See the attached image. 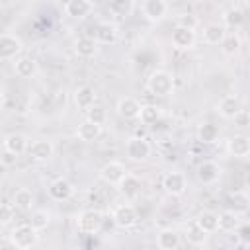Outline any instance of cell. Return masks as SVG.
Returning a JSON list of instances; mask_svg holds the SVG:
<instances>
[{
	"instance_id": "32",
	"label": "cell",
	"mask_w": 250,
	"mask_h": 250,
	"mask_svg": "<svg viewBox=\"0 0 250 250\" xmlns=\"http://www.w3.org/2000/svg\"><path fill=\"white\" fill-rule=\"evenodd\" d=\"M186 238H188L189 244H193V246H201V244L207 240V232H205L195 221H191V223L186 227Z\"/></svg>"
},
{
	"instance_id": "10",
	"label": "cell",
	"mask_w": 250,
	"mask_h": 250,
	"mask_svg": "<svg viewBox=\"0 0 250 250\" xmlns=\"http://www.w3.org/2000/svg\"><path fill=\"white\" fill-rule=\"evenodd\" d=\"M162 188L170 193V195H182L188 188L186 176L182 172H166L162 178Z\"/></svg>"
},
{
	"instance_id": "15",
	"label": "cell",
	"mask_w": 250,
	"mask_h": 250,
	"mask_svg": "<svg viewBox=\"0 0 250 250\" xmlns=\"http://www.w3.org/2000/svg\"><path fill=\"white\" fill-rule=\"evenodd\" d=\"M172 45L176 49H191L195 45V31L193 29H186V27H176L172 31Z\"/></svg>"
},
{
	"instance_id": "25",
	"label": "cell",
	"mask_w": 250,
	"mask_h": 250,
	"mask_svg": "<svg viewBox=\"0 0 250 250\" xmlns=\"http://www.w3.org/2000/svg\"><path fill=\"white\" fill-rule=\"evenodd\" d=\"M14 72H16L20 78H31V76L37 72V62H35L31 57H20V59H16V62H14Z\"/></svg>"
},
{
	"instance_id": "17",
	"label": "cell",
	"mask_w": 250,
	"mask_h": 250,
	"mask_svg": "<svg viewBox=\"0 0 250 250\" xmlns=\"http://www.w3.org/2000/svg\"><path fill=\"white\" fill-rule=\"evenodd\" d=\"M72 191H74V189H72V184H70L68 180L59 178V180H55V182L49 184V195H51L55 201H66V199H70Z\"/></svg>"
},
{
	"instance_id": "8",
	"label": "cell",
	"mask_w": 250,
	"mask_h": 250,
	"mask_svg": "<svg viewBox=\"0 0 250 250\" xmlns=\"http://www.w3.org/2000/svg\"><path fill=\"white\" fill-rule=\"evenodd\" d=\"M127 156L135 162H143L150 156V145L143 137H131L127 141Z\"/></svg>"
},
{
	"instance_id": "37",
	"label": "cell",
	"mask_w": 250,
	"mask_h": 250,
	"mask_svg": "<svg viewBox=\"0 0 250 250\" xmlns=\"http://www.w3.org/2000/svg\"><path fill=\"white\" fill-rule=\"evenodd\" d=\"M86 119L92 121V123H96V125H100V127H104L105 121H107V111L102 105H94V107H90L86 111Z\"/></svg>"
},
{
	"instance_id": "21",
	"label": "cell",
	"mask_w": 250,
	"mask_h": 250,
	"mask_svg": "<svg viewBox=\"0 0 250 250\" xmlns=\"http://www.w3.org/2000/svg\"><path fill=\"white\" fill-rule=\"evenodd\" d=\"M219 174H221V168H219L215 162H211V160H205V162H201V164L197 166V178H199V182H203V184H213V182H217V180H219Z\"/></svg>"
},
{
	"instance_id": "26",
	"label": "cell",
	"mask_w": 250,
	"mask_h": 250,
	"mask_svg": "<svg viewBox=\"0 0 250 250\" xmlns=\"http://www.w3.org/2000/svg\"><path fill=\"white\" fill-rule=\"evenodd\" d=\"M158 248L160 250H176L178 244H180V234L174 230V229H162L158 232Z\"/></svg>"
},
{
	"instance_id": "12",
	"label": "cell",
	"mask_w": 250,
	"mask_h": 250,
	"mask_svg": "<svg viewBox=\"0 0 250 250\" xmlns=\"http://www.w3.org/2000/svg\"><path fill=\"white\" fill-rule=\"evenodd\" d=\"M117 27L115 23L111 21H100L96 27H94V39L102 45H113L117 41Z\"/></svg>"
},
{
	"instance_id": "6",
	"label": "cell",
	"mask_w": 250,
	"mask_h": 250,
	"mask_svg": "<svg viewBox=\"0 0 250 250\" xmlns=\"http://www.w3.org/2000/svg\"><path fill=\"white\" fill-rule=\"evenodd\" d=\"M111 217H113V223H115V227H119V229H131V227L137 223V219H139V215H137V209H135L131 203H123V205H117Z\"/></svg>"
},
{
	"instance_id": "29",
	"label": "cell",
	"mask_w": 250,
	"mask_h": 250,
	"mask_svg": "<svg viewBox=\"0 0 250 250\" xmlns=\"http://www.w3.org/2000/svg\"><path fill=\"white\" fill-rule=\"evenodd\" d=\"M223 23L230 29H236L244 23V12L238 8V6H230L229 10H225L223 14Z\"/></svg>"
},
{
	"instance_id": "3",
	"label": "cell",
	"mask_w": 250,
	"mask_h": 250,
	"mask_svg": "<svg viewBox=\"0 0 250 250\" xmlns=\"http://www.w3.org/2000/svg\"><path fill=\"white\" fill-rule=\"evenodd\" d=\"M10 240L18 250H31L37 244V230L27 225H18L10 232Z\"/></svg>"
},
{
	"instance_id": "1",
	"label": "cell",
	"mask_w": 250,
	"mask_h": 250,
	"mask_svg": "<svg viewBox=\"0 0 250 250\" xmlns=\"http://www.w3.org/2000/svg\"><path fill=\"white\" fill-rule=\"evenodd\" d=\"M146 88L152 96H170L174 92V76L168 70H154L146 80Z\"/></svg>"
},
{
	"instance_id": "7",
	"label": "cell",
	"mask_w": 250,
	"mask_h": 250,
	"mask_svg": "<svg viewBox=\"0 0 250 250\" xmlns=\"http://www.w3.org/2000/svg\"><path fill=\"white\" fill-rule=\"evenodd\" d=\"M27 154L35 162H45V160H49L55 154V145L49 139H37V141H33L29 145Z\"/></svg>"
},
{
	"instance_id": "38",
	"label": "cell",
	"mask_w": 250,
	"mask_h": 250,
	"mask_svg": "<svg viewBox=\"0 0 250 250\" xmlns=\"http://www.w3.org/2000/svg\"><path fill=\"white\" fill-rule=\"evenodd\" d=\"M230 211H244V209H248V197L244 195V193H234V195H230Z\"/></svg>"
},
{
	"instance_id": "4",
	"label": "cell",
	"mask_w": 250,
	"mask_h": 250,
	"mask_svg": "<svg viewBox=\"0 0 250 250\" xmlns=\"http://www.w3.org/2000/svg\"><path fill=\"white\" fill-rule=\"evenodd\" d=\"M21 51H23V43L18 35H12V33H2L0 35V59L2 61L16 59Z\"/></svg>"
},
{
	"instance_id": "24",
	"label": "cell",
	"mask_w": 250,
	"mask_h": 250,
	"mask_svg": "<svg viewBox=\"0 0 250 250\" xmlns=\"http://www.w3.org/2000/svg\"><path fill=\"white\" fill-rule=\"evenodd\" d=\"M225 35H227V31H225L223 23H209L203 29V39L207 45H221Z\"/></svg>"
},
{
	"instance_id": "18",
	"label": "cell",
	"mask_w": 250,
	"mask_h": 250,
	"mask_svg": "<svg viewBox=\"0 0 250 250\" xmlns=\"http://www.w3.org/2000/svg\"><path fill=\"white\" fill-rule=\"evenodd\" d=\"M229 152L236 158H244L250 154V137L246 135H234L232 139H229V145H227Z\"/></svg>"
},
{
	"instance_id": "23",
	"label": "cell",
	"mask_w": 250,
	"mask_h": 250,
	"mask_svg": "<svg viewBox=\"0 0 250 250\" xmlns=\"http://www.w3.org/2000/svg\"><path fill=\"white\" fill-rule=\"evenodd\" d=\"M76 135H78V139L84 141V143H94V141L102 135V127L96 125V123H92V121H88V119H84V121L78 125Z\"/></svg>"
},
{
	"instance_id": "22",
	"label": "cell",
	"mask_w": 250,
	"mask_h": 250,
	"mask_svg": "<svg viewBox=\"0 0 250 250\" xmlns=\"http://www.w3.org/2000/svg\"><path fill=\"white\" fill-rule=\"evenodd\" d=\"M141 188H143L141 180H139L137 176H133V174H127V176L123 178V182L119 184V191H121L127 199H137L139 193H141Z\"/></svg>"
},
{
	"instance_id": "39",
	"label": "cell",
	"mask_w": 250,
	"mask_h": 250,
	"mask_svg": "<svg viewBox=\"0 0 250 250\" xmlns=\"http://www.w3.org/2000/svg\"><path fill=\"white\" fill-rule=\"evenodd\" d=\"M197 23H199V20H197V16H193V14H182V16L178 18V27L195 29Z\"/></svg>"
},
{
	"instance_id": "34",
	"label": "cell",
	"mask_w": 250,
	"mask_h": 250,
	"mask_svg": "<svg viewBox=\"0 0 250 250\" xmlns=\"http://www.w3.org/2000/svg\"><path fill=\"white\" fill-rule=\"evenodd\" d=\"M160 117H162V109L158 105H154V104L143 105V109H141V121L145 125H154Z\"/></svg>"
},
{
	"instance_id": "35",
	"label": "cell",
	"mask_w": 250,
	"mask_h": 250,
	"mask_svg": "<svg viewBox=\"0 0 250 250\" xmlns=\"http://www.w3.org/2000/svg\"><path fill=\"white\" fill-rule=\"evenodd\" d=\"M238 49H240V37H238L236 33H227L225 39H223V43H221V51H223V55L232 57V55L238 53Z\"/></svg>"
},
{
	"instance_id": "19",
	"label": "cell",
	"mask_w": 250,
	"mask_h": 250,
	"mask_svg": "<svg viewBox=\"0 0 250 250\" xmlns=\"http://www.w3.org/2000/svg\"><path fill=\"white\" fill-rule=\"evenodd\" d=\"M74 51H76L78 57L90 59V57H94L96 51H98V41H96L92 35H82V37H78V39L74 41Z\"/></svg>"
},
{
	"instance_id": "9",
	"label": "cell",
	"mask_w": 250,
	"mask_h": 250,
	"mask_svg": "<svg viewBox=\"0 0 250 250\" xmlns=\"http://www.w3.org/2000/svg\"><path fill=\"white\" fill-rule=\"evenodd\" d=\"M141 10L148 21H160L168 14V4L164 0H145L141 4Z\"/></svg>"
},
{
	"instance_id": "2",
	"label": "cell",
	"mask_w": 250,
	"mask_h": 250,
	"mask_svg": "<svg viewBox=\"0 0 250 250\" xmlns=\"http://www.w3.org/2000/svg\"><path fill=\"white\" fill-rule=\"evenodd\" d=\"M105 215L98 209H86L76 217V227L82 234H96L102 230Z\"/></svg>"
},
{
	"instance_id": "27",
	"label": "cell",
	"mask_w": 250,
	"mask_h": 250,
	"mask_svg": "<svg viewBox=\"0 0 250 250\" xmlns=\"http://www.w3.org/2000/svg\"><path fill=\"white\" fill-rule=\"evenodd\" d=\"M12 205L18 207V209H21V211L31 209V205H33V193H31V189H27V188H18V189L12 193Z\"/></svg>"
},
{
	"instance_id": "33",
	"label": "cell",
	"mask_w": 250,
	"mask_h": 250,
	"mask_svg": "<svg viewBox=\"0 0 250 250\" xmlns=\"http://www.w3.org/2000/svg\"><path fill=\"white\" fill-rule=\"evenodd\" d=\"M107 10L113 14V16H119V18H127L133 14L135 10V2L133 0H113L107 4Z\"/></svg>"
},
{
	"instance_id": "5",
	"label": "cell",
	"mask_w": 250,
	"mask_h": 250,
	"mask_svg": "<svg viewBox=\"0 0 250 250\" xmlns=\"http://www.w3.org/2000/svg\"><path fill=\"white\" fill-rule=\"evenodd\" d=\"M125 176H127V170H125V166H123L121 162H117V160H109V162H105V164L100 168V178H102L105 184H109V186H119Z\"/></svg>"
},
{
	"instance_id": "20",
	"label": "cell",
	"mask_w": 250,
	"mask_h": 250,
	"mask_svg": "<svg viewBox=\"0 0 250 250\" xmlns=\"http://www.w3.org/2000/svg\"><path fill=\"white\" fill-rule=\"evenodd\" d=\"M74 104L78 109H90L96 105V92L90 86H80L74 90Z\"/></svg>"
},
{
	"instance_id": "42",
	"label": "cell",
	"mask_w": 250,
	"mask_h": 250,
	"mask_svg": "<svg viewBox=\"0 0 250 250\" xmlns=\"http://www.w3.org/2000/svg\"><path fill=\"white\" fill-rule=\"evenodd\" d=\"M236 238L242 242V244H250V223H244L236 229Z\"/></svg>"
},
{
	"instance_id": "41",
	"label": "cell",
	"mask_w": 250,
	"mask_h": 250,
	"mask_svg": "<svg viewBox=\"0 0 250 250\" xmlns=\"http://www.w3.org/2000/svg\"><path fill=\"white\" fill-rule=\"evenodd\" d=\"M232 121H234L236 127H248V125H250V111L240 109V111L232 117Z\"/></svg>"
},
{
	"instance_id": "14",
	"label": "cell",
	"mask_w": 250,
	"mask_h": 250,
	"mask_svg": "<svg viewBox=\"0 0 250 250\" xmlns=\"http://www.w3.org/2000/svg\"><path fill=\"white\" fill-rule=\"evenodd\" d=\"M240 109H242V107H240V100H238L236 96H232V94L223 96V98L217 102V113H219L221 117H225V119H232Z\"/></svg>"
},
{
	"instance_id": "36",
	"label": "cell",
	"mask_w": 250,
	"mask_h": 250,
	"mask_svg": "<svg viewBox=\"0 0 250 250\" xmlns=\"http://www.w3.org/2000/svg\"><path fill=\"white\" fill-rule=\"evenodd\" d=\"M51 223V213L45 211V209H35L29 217V225L35 229V230H43L47 229V225Z\"/></svg>"
},
{
	"instance_id": "28",
	"label": "cell",
	"mask_w": 250,
	"mask_h": 250,
	"mask_svg": "<svg viewBox=\"0 0 250 250\" xmlns=\"http://www.w3.org/2000/svg\"><path fill=\"white\" fill-rule=\"evenodd\" d=\"M195 223H197L207 234L219 230V215L213 213V211H203V213H199L197 219H195Z\"/></svg>"
},
{
	"instance_id": "13",
	"label": "cell",
	"mask_w": 250,
	"mask_h": 250,
	"mask_svg": "<svg viewBox=\"0 0 250 250\" xmlns=\"http://www.w3.org/2000/svg\"><path fill=\"white\" fill-rule=\"evenodd\" d=\"M141 109H143V105H141V102L137 100V98H131V96H125V98H121L119 102H117V113L123 117V119H137V117H141Z\"/></svg>"
},
{
	"instance_id": "40",
	"label": "cell",
	"mask_w": 250,
	"mask_h": 250,
	"mask_svg": "<svg viewBox=\"0 0 250 250\" xmlns=\"http://www.w3.org/2000/svg\"><path fill=\"white\" fill-rule=\"evenodd\" d=\"M14 205L12 203H2V207H0V223L2 225H8L12 219H14Z\"/></svg>"
},
{
	"instance_id": "11",
	"label": "cell",
	"mask_w": 250,
	"mask_h": 250,
	"mask_svg": "<svg viewBox=\"0 0 250 250\" xmlns=\"http://www.w3.org/2000/svg\"><path fill=\"white\" fill-rule=\"evenodd\" d=\"M62 10H64L66 16H70L74 20H82V18H86L94 12V2H90V0H68V2H64Z\"/></svg>"
},
{
	"instance_id": "43",
	"label": "cell",
	"mask_w": 250,
	"mask_h": 250,
	"mask_svg": "<svg viewBox=\"0 0 250 250\" xmlns=\"http://www.w3.org/2000/svg\"><path fill=\"white\" fill-rule=\"evenodd\" d=\"M2 166H6V168H10V166H14L16 164V160H18V156L14 154V152H8V150H4L2 152Z\"/></svg>"
},
{
	"instance_id": "16",
	"label": "cell",
	"mask_w": 250,
	"mask_h": 250,
	"mask_svg": "<svg viewBox=\"0 0 250 250\" xmlns=\"http://www.w3.org/2000/svg\"><path fill=\"white\" fill-rule=\"evenodd\" d=\"M27 148H29V143H27L25 135L10 133V135L4 137V150H8V152H14L16 156H20V154L27 152Z\"/></svg>"
},
{
	"instance_id": "30",
	"label": "cell",
	"mask_w": 250,
	"mask_h": 250,
	"mask_svg": "<svg viewBox=\"0 0 250 250\" xmlns=\"http://www.w3.org/2000/svg\"><path fill=\"white\" fill-rule=\"evenodd\" d=\"M238 227H240V223H238V215H236L234 211L227 209V211L219 213V230H223V232H232V230H236Z\"/></svg>"
},
{
	"instance_id": "31",
	"label": "cell",
	"mask_w": 250,
	"mask_h": 250,
	"mask_svg": "<svg viewBox=\"0 0 250 250\" xmlns=\"http://www.w3.org/2000/svg\"><path fill=\"white\" fill-rule=\"evenodd\" d=\"M197 139L201 141V143H205V145H211V143H215L217 139H219V127L215 125V123H201L199 127H197Z\"/></svg>"
}]
</instances>
